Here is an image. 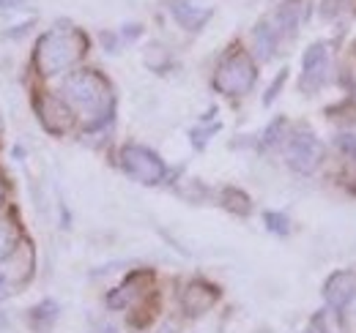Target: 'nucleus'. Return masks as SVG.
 I'll return each mask as SVG.
<instances>
[{"label":"nucleus","mask_w":356,"mask_h":333,"mask_svg":"<svg viewBox=\"0 0 356 333\" xmlns=\"http://www.w3.org/2000/svg\"><path fill=\"white\" fill-rule=\"evenodd\" d=\"M220 74H230V80H222L220 87L222 90H230V93H238V90H244L247 85L252 83V69L247 66V60L244 58H233L230 63H225V69Z\"/></svg>","instance_id":"2"},{"label":"nucleus","mask_w":356,"mask_h":333,"mask_svg":"<svg viewBox=\"0 0 356 333\" xmlns=\"http://www.w3.org/2000/svg\"><path fill=\"white\" fill-rule=\"evenodd\" d=\"M124 159H127V166L132 169L137 178H143V180H156V178L162 175V166H159V162H156L154 156H148L145 151L129 148V151L124 153Z\"/></svg>","instance_id":"3"},{"label":"nucleus","mask_w":356,"mask_h":333,"mask_svg":"<svg viewBox=\"0 0 356 333\" xmlns=\"http://www.w3.org/2000/svg\"><path fill=\"white\" fill-rule=\"evenodd\" d=\"M0 200H3V183H0Z\"/></svg>","instance_id":"5"},{"label":"nucleus","mask_w":356,"mask_h":333,"mask_svg":"<svg viewBox=\"0 0 356 333\" xmlns=\"http://www.w3.org/2000/svg\"><path fill=\"white\" fill-rule=\"evenodd\" d=\"M80 49H83V39L72 33H52L39 46V66L42 71H58L69 66L80 55Z\"/></svg>","instance_id":"1"},{"label":"nucleus","mask_w":356,"mask_h":333,"mask_svg":"<svg viewBox=\"0 0 356 333\" xmlns=\"http://www.w3.org/2000/svg\"><path fill=\"white\" fill-rule=\"evenodd\" d=\"M8 251V230L0 224V257Z\"/></svg>","instance_id":"4"}]
</instances>
